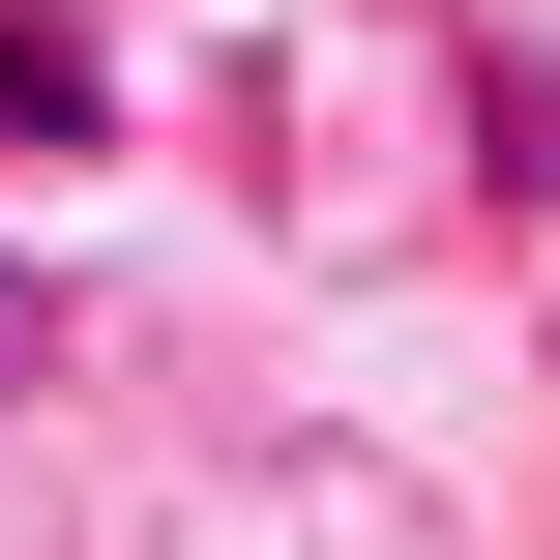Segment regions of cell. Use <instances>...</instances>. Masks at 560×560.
Returning <instances> with one entry per match:
<instances>
[{
  "instance_id": "1",
  "label": "cell",
  "mask_w": 560,
  "mask_h": 560,
  "mask_svg": "<svg viewBox=\"0 0 560 560\" xmlns=\"http://www.w3.org/2000/svg\"><path fill=\"white\" fill-rule=\"evenodd\" d=\"M89 118H118V30L30 0V30H0V148H89Z\"/></svg>"
}]
</instances>
